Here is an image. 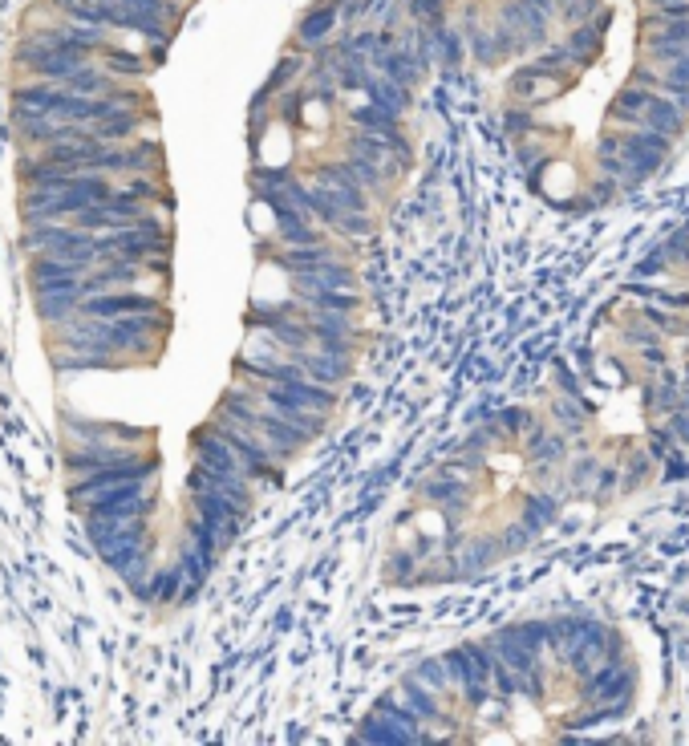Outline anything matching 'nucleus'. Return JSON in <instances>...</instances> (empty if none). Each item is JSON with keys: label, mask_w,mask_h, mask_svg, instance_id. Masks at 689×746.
Returning <instances> with one entry per match:
<instances>
[{"label": "nucleus", "mask_w": 689, "mask_h": 746, "mask_svg": "<svg viewBox=\"0 0 689 746\" xmlns=\"http://www.w3.org/2000/svg\"><path fill=\"white\" fill-rule=\"evenodd\" d=\"M155 479H130V483H114L94 491L90 499H82L73 511L82 515H114V519H146L155 511V491H150Z\"/></svg>", "instance_id": "nucleus-1"}, {"label": "nucleus", "mask_w": 689, "mask_h": 746, "mask_svg": "<svg viewBox=\"0 0 689 746\" xmlns=\"http://www.w3.org/2000/svg\"><path fill=\"white\" fill-rule=\"evenodd\" d=\"M491 649L479 641H463L458 649L446 653V674L454 690H463L471 706H483L491 698Z\"/></svg>", "instance_id": "nucleus-2"}, {"label": "nucleus", "mask_w": 689, "mask_h": 746, "mask_svg": "<svg viewBox=\"0 0 689 746\" xmlns=\"http://www.w3.org/2000/svg\"><path fill=\"white\" fill-rule=\"evenodd\" d=\"M155 471H159L155 455H146V451H134L130 459H122V463H110V467H102V471H94V475H86V479H69V503L78 507L82 499H90L94 491H102V487H114V483H130V479H155Z\"/></svg>", "instance_id": "nucleus-3"}, {"label": "nucleus", "mask_w": 689, "mask_h": 746, "mask_svg": "<svg viewBox=\"0 0 689 746\" xmlns=\"http://www.w3.org/2000/svg\"><path fill=\"white\" fill-rule=\"evenodd\" d=\"M617 142H621V159L637 171V179L657 175V171L665 167V159L673 155V138L649 130V126H629Z\"/></svg>", "instance_id": "nucleus-4"}, {"label": "nucleus", "mask_w": 689, "mask_h": 746, "mask_svg": "<svg viewBox=\"0 0 689 746\" xmlns=\"http://www.w3.org/2000/svg\"><path fill=\"white\" fill-rule=\"evenodd\" d=\"M78 313L94 317V321H118V317H134V313H163V301L150 292H138V288H110V292L86 296Z\"/></svg>", "instance_id": "nucleus-5"}, {"label": "nucleus", "mask_w": 689, "mask_h": 746, "mask_svg": "<svg viewBox=\"0 0 689 746\" xmlns=\"http://www.w3.org/2000/svg\"><path fill=\"white\" fill-rule=\"evenodd\" d=\"M264 442H268V451L276 455V463H284V459H292L296 451L304 442H309V434H304L296 422H288L284 414H276L272 406H260V414H256V426H252Z\"/></svg>", "instance_id": "nucleus-6"}, {"label": "nucleus", "mask_w": 689, "mask_h": 746, "mask_svg": "<svg viewBox=\"0 0 689 746\" xmlns=\"http://www.w3.org/2000/svg\"><path fill=\"white\" fill-rule=\"evenodd\" d=\"M82 276H86L82 264H69V260H61V256H49V252L29 256V288H33V292H49V288H78Z\"/></svg>", "instance_id": "nucleus-7"}, {"label": "nucleus", "mask_w": 689, "mask_h": 746, "mask_svg": "<svg viewBox=\"0 0 689 746\" xmlns=\"http://www.w3.org/2000/svg\"><path fill=\"white\" fill-rule=\"evenodd\" d=\"M556 94H560V73L535 65V61H527L511 78V98H519L523 106H540V102H548Z\"/></svg>", "instance_id": "nucleus-8"}, {"label": "nucleus", "mask_w": 689, "mask_h": 746, "mask_svg": "<svg viewBox=\"0 0 689 746\" xmlns=\"http://www.w3.org/2000/svg\"><path fill=\"white\" fill-rule=\"evenodd\" d=\"M300 365H304V373H309L313 382H321V386H345L349 382V369H353V357H341V353H329V349H304V353H292Z\"/></svg>", "instance_id": "nucleus-9"}, {"label": "nucleus", "mask_w": 689, "mask_h": 746, "mask_svg": "<svg viewBox=\"0 0 689 746\" xmlns=\"http://www.w3.org/2000/svg\"><path fill=\"white\" fill-rule=\"evenodd\" d=\"M33 309L41 317L45 329H57L65 321L78 317L82 309V292L78 288H49V292H33Z\"/></svg>", "instance_id": "nucleus-10"}, {"label": "nucleus", "mask_w": 689, "mask_h": 746, "mask_svg": "<svg viewBox=\"0 0 689 746\" xmlns=\"http://www.w3.org/2000/svg\"><path fill=\"white\" fill-rule=\"evenodd\" d=\"M341 25V9H337V0H325V5H317V9H309L300 21H296V41L300 45H325L329 41V33Z\"/></svg>", "instance_id": "nucleus-11"}, {"label": "nucleus", "mask_w": 689, "mask_h": 746, "mask_svg": "<svg viewBox=\"0 0 689 746\" xmlns=\"http://www.w3.org/2000/svg\"><path fill=\"white\" fill-rule=\"evenodd\" d=\"M568 459V442H564V430H531L527 434V463H535V467H544V471H552V467H560Z\"/></svg>", "instance_id": "nucleus-12"}, {"label": "nucleus", "mask_w": 689, "mask_h": 746, "mask_svg": "<svg viewBox=\"0 0 689 746\" xmlns=\"http://www.w3.org/2000/svg\"><path fill=\"white\" fill-rule=\"evenodd\" d=\"M689 45V17H669V13H649L641 21V45Z\"/></svg>", "instance_id": "nucleus-13"}, {"label": "nucleus", "mask_w": 689, "mask_h": 746, "mask_svg": "<svg viewBox=\"0 0 689 746\" xmlns=\"http://www.w3.org/2000/svg\"><path fill=\"white\" fill-rule=\"evenodd\" d=\"M373 714H381L386 718L402 738H406V746H422L426 742V734H422V718H414L406 706H402V698H377V706H373Z\"/></svg>", "instance_id": "nucleus-14"}, {"label": "nucleus", "mask_w": 689, "mask_h": 746, "mask_svg": "<svg viewBox=\"0 0 689 746\" xmlns=\"http://www.w3.org/2000/svg\"><path fill=\"white\" fill-rule=\"evenodd\" d=\"M641 126H649V130H657V134H665V138H677V134L685 130V114H681L665 94L653 90V98H649V106H645V114H641Z\"/></svg>", "instance_id": "nucleus-15"}, {"label": "nucleus", "mask_w": 689, "mask_h": 746, "mask_svg": "<svg viewBox=\"0 0 689 746\" xmlns=\"http://www.w3.org/2000/svg\"><path fill=\"white\" fill-rule=\"evenodd\" d=\"M649 98H653V90H645V86H625L617 98H612V110H608V122H621L625 130L629 126H641V114H645V106H649Z\"/></svg>", "instance_id": "nucleus-16"}, {"label": "nucleus", "mask_w": 689, "mask_h": 746, "mask_svg": "<svg viewBox=\"0 0 689 746\" xmlns=\"http://www.w3.org/2000/svg\"><path fill=\"white\" fill-rule=\"evenodd\" d=\"M353 268L349 264H341V260H329L325 268H317V272H296L292 280H296V288L292 292H309V288H353Z\"/></svg>", "instance_id": "nucleus-17"}, {"label": "nucleus", "mask_w": 689, "mask_h": 746, "mask_svg": "<svg viewBox=\"0 0 689 746\" xmlns=\"http://www.w3.org/2000/svg\"><path fill=\"white\" fill-rule=\"evenodd\" d=\"M402 706L414 714V718H422V722H446V714H442V706H438V694L434 690H426L422 682H414L410 674H406V682H402Z\"/></svg>", "instance_id": "nucleus-18"}, {"label": "nucleus", "mask_w": 689, "mask_h": 746, "mask_svg": "<svg viewBox=\"0 0 689 746\" xmlns=\"http://www.w3.org/2000/svg\"><path fill=\"white\" fill-rule=\"evenodd\" d=\"M329 260H337V248H333V244L288 248V252H280V256H276V264H280V268H288V272H317V268H325Z\"/></svg>", "instance_id": "nucleus-19"}, {"label": "nucleus", "mask_w": 689, "mask_h": 746, "mask_svg": "<svg viewBox=\"0 0 689 746\" xmlns=\"http://www.w3.org/2000/svg\"><path fill=\"white\" fill-rule=\"evenodd\" d=\"M365 94H369V102H377L381 110H390L398 118L410 110V86H402L394 78H377V73H373V82L365 86Z\"/></svg>", "instance_id": "nucleus-20"}, {"label": "nucleus", "mask_w": 689, "mask_h": 746, "mask_svg": "<svg viewBox=\"0 0 689 746\" xmlns=\"http://www.w3.org/2000/svg\"><path fill=\"white\" fill-rule=\"evenodd\" d=\"M556 515H560V499H556V495H527V499H523V519H519V524L535 536V532L552 528Z\"/></svg>", "instance_id": "nucleus-21"}, {"label": "nucleus", "mask_w": 689, "mask_h": 746, "mask_svg": "<svg viewBox=\"0 0 689 746\" xmlns=\"http://www.w3.org/2000/svg\"><path fill=\"white\" fill-rule=\"evenodd\" d=\"M410 678L422 682L426 690H434L438 698H446V694L454 690V682H450V674H446V657H426V661H418V665L410 669Z\"/></svg>", "instance_id": "nucleus-22"}, {"label": "nucleus", "mask_w": 689, "mask_h": 746, "mask_svg": "<svg viewBox=\"0 0 689 746\" xmlns=\"http://www.w3.org/2000/svg\"><path fill=\"white\" fill-rule=\"evenodd\" d=\"M98 57H102V69H110L114 78H138V73L150 69L146 57H138V53H130V49H114V45L98 49Z\"/></svg>", "instance_id": "nucleus-23"}, {"label": "nucleus", "mask_w": 689, "mask_h": 746, "mask_svg": "<svg viewBox=\"0 0 689 746\" xmlns=\"http://www.w3.org/2000/svg\"><path fill=\"white\" fill-rule=\"evenodd\" d=\"M276 232H280V244H288V248H309V244H321V232L313 228V219H300V215L276 219Z\"/></svg>", "instance_id": "nucleus-24"}, {"label": "nucleus", "mask_w": 689, "mask_h": 746, "mask_svg": "<svg viewBox=\"0 0 689 746\" xmlns=\"http://www.w3.org/2000/svg\"><path fill=\"white\" fill-rule=\"evenodd\" d=\"M515 641H523L531 653H544V649H552V621H544V617H535V621H519V625H511L507 629Z\"/></svg>", "instance_id": "nucleus-25"}, {"label": "nucleus", "mask_w": 689, "mask_h": 746, "mask_svg": "<svg viewBox=\"0 0 689 746\" xmlns=\"http://www.w3.org/2000/svg\"><path fill=\"white\" fill-rule=\"evenodd\" d=\"M503 552V544L499 540H463V552H458V564H463L467 572H479V568H491L495 564V556Z\"/></svg>", "instance_id": "nucleus-26"}, {"label": "nucleus", "mask_w": 689, "mask_h": 746, "mask_svg": "<svg viewBox=\"0 0 689 746\" xmlns=\"http://www.w3.org/2000/svg\"><path fill=\"white\" fill-rule=\"evenodd\" d=\"M357 742H377V746H406V738L381 718V714H369L361 726H357Z\"/></svg>", "instance_id": "nucleus-27"}, {"label": "nucleus", "mask_w": 689, "mask_h": 746, "mask_svg": "<svg viewBox=\"0 0 689 746\" xmlns=\"http://www.w3.org/2000/svg\"><path fill=\"white\" fill-rule=\"evenodd\" d=\"M118 195H122V199H138V203L167 199V191L159 187V179H150V175H126V179L118 183Z\"/></svg>", "instance_id": "nucleus-28"}, {"label": "nucleus", "mask_w": 689, "mask_h": 746, "mask_svg": "<svg viewBox=\"0 0 689 746\" xmlns=\"http://www.w3.org/2000/svg\"><path fill=\"white\" fill-rule=\"evenodd\" d=\"M118 5L130 9V13L159 17V21H167V25H175V21L183 17V5H179V0H118Z\"/></svg>", "instance_id": "nucleus-29"}, {"label": "nucleus", "mask_w": 689, "mask_h": 746, "mask_svg": "<svg viewBox=\"0 0 689 746\" xmlns=\"http://www.w3.org/2000/svg\"><path fill=\"white\" fill-rule=\"evenodd\" d=\"M300 73H304V57L300 53H284L280 61H276V69H272V78H268V94H280V90H288L296 78H300Z\"/></svg>", "instance_id": "nucleus-30"}, {"label": "nucleus", "mask_w": 689, "mask_h": 746, "mask_svg": "<svg viewBox=\"0 0 689 746\" xmlns=\"http://www.w3.org/2000/svg\"><path fill=\"white\" fill-rule=\"evenodd\" d=\"M556 13L568 29H580L592 21V13H604V5L600 0H556Z\"/></svg>", "instance_id": "nucleus-31"}, {"label": "nucleus", "mask_w": 689, "mask_h": 746, "mask_svg": "<svg viewBox=\"0 0 689 746\" xmlns=\"http://www.w3.org/2000/svg\"><path fill=\"white\" fill-rule=\"evenodd\" d=\"M531 61L544 65V69H552V73H560V78H564V73H572V69H580L572 45H544V53H535Z\"/></svg>", "instance_id": "nucleus-32"}, {"label": "nucleus", "mask_w": 689, "mask_h": 746, "mask_svg": "<svg viewBox=\"0 0 689 746\" xmlns=\"http://www.w3.org/2000/svg\"><path fill=\"white\" fill-rule=\"evenodd\" d=\"M588 410H592V406H584V398H556V402H552V418L560 422V430H572V434L584 426Z\"/></svg>", "instance_id": "nucleus-33"}, {"label": "nucleus", "mask_w": 689, "mask_h": 746, "mask_svg": "<svg viewBox=\"0 0 689 746\" xmlns=\"http://www.w3.org/2000/svg\"><path fill=\"white\" fill-rule=\"evenodd\" d=\"M353 126H361V130H390V126H398V114H390V110H381L377 102H365V106H357L353 114Z\"/></svg>", "instance_id": "nucleus-34"}, {"label": "nucleus", "mask_w": 689, "mask_h": 746, "mask_svg": "<svg viewBox=\"0 0 689 746\" xmlns=\"http://www.w3.org/2000/svg\"><path fill=\"white\" fill-rule=\"evenodd\" d=\"M422 495H426L430 503H463V499H467V487L458 483V479H430V483L422 487Z\"/></svg>", "instance_id": "nucleus-35"}, {"label": "nucleus", "mask_w": 689, "mask_h": 746, "mask_svg": "<svg viewBox=\"0 0 689 746\" xmlns=\"http://www.w3.org/2000/svg\"><path fill=\"white\" fill-rule=\"evenodd\" d=\"M596 471H600V463H596L592 455H580V459L572 463V471H568V487H572V491H588L592 479H596Z\"/></svg>", "instance_id": "nucleus-36"}, {"label": "nucleus", "mask_w": 689, "mask_h": 746, "mask_svg": "<svg viewBox=\"0 0 689 746\" xmlns=\"http://www.w3.org/2000/svg\"><path fill=\"white\" fill-rule=\"evenodd\" d=\"M337 236H349V240H357V236H369L373 232V223H369V215L365 211H345L341 219H337V228H333Z\"/></svg>", "instance_id": "nucleus-37"}, {"label": "nucleus", "mask_w": 689, "mask_h": 746, "mask_svg": "<svg viewBox=\"0 0 689 746\" xmlns=\"http://www.w3.org/2000/svg\"><path fill=\"white\" fill-rule=\"evenodd\" d=\"M377 45H381V37L373 33V29H361V33H353V37H345V49L353 53V57H373L377 53Z\"/></svg>", "instance_id": "nucleus-38"}, {"label": "nucleus", "mask_w": 689, "mask_h": 746, "mask_svg": "<svg viewBox=\"0 0 689 746\" xmlns=\"http://www.w3.org/2000/svg\"><path fill=\"white\" fill-rule=\"evenodd\" d=\"M661 248L669 256V264H689V223H685V228H677L669 236V244H661Z\"/></svg>", "instance_id": "nucleus-39"}, {"label": "nucleus", "mask_w": 689, "mask_h": 746, "mask_svg": "<svg viewBox=\"0 0 689 746\" xmlns=\"http://www.w3.org/2000/svg\"><path fill=\"white\" fill-rule=\"evenodd\" d=\"M531 426V414L523 410V406H507L503 414H499V430L503 434H523Z\"/></svg>", "instance_id": "nucleus-40"}, {"label": "nucleus", "mask_w": 689, "mask_h": 746, "mask_svg": "<svg viewBox=\"0 0 689 746\" xmlns=\"http://www.w3.org/2000/svg\"><path fill=\"white\" fill-rule=\"evenodd\" d=\"M503 126H507V134H527V130H540V122H535V118L527 114V106H523V110H507V114H503Z\"/></svg>", "instance_id": "nucleus-41"}, {"label": "nucleus", "mask_w": 689, "mask_h": 746, "mask_svg": "<svg viewBox=\"0 0 689 746\" xmlns=\"http://www.w3.org/2000/svg\"><path fill=\"white\" fill-rule=\"evenodd\" d=\"M641 321H649L657 333H669V329H677V317H669V313H661V309H653V301L641 309Z\"/></svg>", "instance_id": "nucleus-42"}, {"label": "nucleus", "mask_w": 689, "mask_h": 746, "mask_svg": "<svg viewBox=\"0 0 689 746\" xmlns=\"http://www.w3.org/2000/svg\"><path fill=\"white\" fill-rule=\"evenodd\" d=\"M669 268V256H665V248H657L653 256H645L641 264H637V276H657V272H665Z\"/></svg>", "instance_id": "nucleus-43"}, {"label": "nucleus", "mask_w": 689, "mask_h": 746, "mask_svg": "<svg viewBox=\"0 0 689 746\" xmlns=\"http://www.w3.org/2000/svg\"><path fill=\"white\" fill-rule=\"evenodd\" d=\"M617 479H621L617 467H600V471H596V495H608L612 487H617Z\"/></svg>", "instance_id": "nucleus-44"}, {"label": "nucleus", "mask_w": 689, "mask_h": 746, "mask_svg": "<svg viewBox=\"0 0 689 746\" xmlns=\"http://www.w3.org/2000/svg\"><path fill=\"white\" fill-rule=\"evenodd\" d=\"M531 540V532L523 528V524H515V528H507V540H503V552H519L523 544Z\"/></svg>", "instance_id": "nucleus-45"}, {"label": "nucleus", "mask_w": 689, "mask_h": 746, "mask_svg": "<svg viewBox=\"0 0 689 746\" xmlns=\"http://www.w3.org/2000/svg\"><path fill=\"white\" fill-rule=\"evenodd\" d=\"M673 434H677V442H689V406H681L677 414H673Z\"/></svg>", "instance_id": "nucleus-46"}]
</instances>
